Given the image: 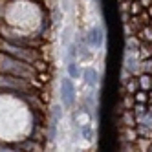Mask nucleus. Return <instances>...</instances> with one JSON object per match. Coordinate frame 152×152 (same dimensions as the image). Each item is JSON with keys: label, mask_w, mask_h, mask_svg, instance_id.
I'll list each match as a JSON object with an SVG mask.
<instances>
[{"label": "nucleus", "mask_w": 152, "mask_h": 152, "mask_svg": "<svg viewBox=\"0 0 152 152\" xmlns=\"http://www.w3.org/2000/svg\"><path fill=\"white\" fill-rule=\"evenodd\" d=\"M77 101V90H75L73 79H70L68 75L61 79V104L64 108H72Z\"/></svg>", "instance_id": "39448f33"}, {"label": "nucleus", "mask_w": 152, "mask_h": 152, "mask_svg": "<svg viewBox=\"0 0 152 152\" xmlns=\"http://www.w3.org/2000/svg\"><path fill=\"white\" fill-rule=\"evenodd\" d=\"M39 88L37 83H31L13 75L0 73V94H15V95H33ZM37 95V94H35Z\"/></svg>", "instance_id": "7ed1b4c3"}, {"label": "nucleus", "mask_w": 152, "mask_h": 152, "mask_svg": "<svg viewBox=\"0 0 152 152\" xmlns=\"http://www.w3.org/2000/svg\"><path fill=\"white\" fill-rule=\"evenodd\" d=\"M150 152H152V147H150Z\"/></svg>", "instance_id": "2eb2a0df"}, {"label": "nucleus", "mask_w": 152, "mask_h": 152, "mask_svg": "<svg viewBox=\"0 0 152 152\" xmlns=\"http://www.w3.org/2000/svg\"><path fill=\"white\" fill-rule=\"evenodd\" d=\"M139 72H143V73H152V61H145L143 64L139 66Z\"/></svg>", "instance_id": "ddd939ff"}, {"label": "nucleus", "mask_w": 152, "mask_h": 152, "mask_svg": "<svg viewBox=\"0 0 152 152\" xmlns=\"http://www.w3.org/2000/svg\"><path fill=\"white\" fill-rule=\"evenodd\" d=\"M134 99H136V103H141V104H143V103L148 99V97H147V92H143V90H141V92H136V94H134Z\"/></svg>", "instance_id": "f8f14e48"}, {"label": "nucleus", "mask_w": 152, "mask_h": 152, "mask_svg": "<svg viewBox=\"0 0 152 152\" xmlns=\"http://www.w3.org/2000/svg\"><path fill=\"white\" fill-rule=\"evenodd\" d=\"M150 2H152V0H141V2H139V4H141V6H145V7H147V6H148Z\"/></svg>", "instance_id": "4468645a"}, {"label": "nucleus", "mask_w": 152, "mask_h": 152, "mask_svg": "<svg viewBox=\"0 0 152 152\" xmlns=\"http://www.w3.org/2000/svg\"><path fill=\"white\" fill-rule=\"evenodd\" d=\"M0 39L11 42V44H17V46H26V48H39L42 44V37L39 33L22 31V29L13 28L4 22H0Z\"/></svg>", "instance_id": "f03ea898"}, {"label": "nucleus", "mask_w": 152, "mask_h": 152, "mask_svg": "<svg viewBox=\"0 0 152 152\" xmlns=\"http://www.w3.org/2000/svg\"><path fill=\"white\" fill-rule=\"evenodd\" d=\"M0 152H24L22 148H18L17 145H6V143H0Z\"/></svg>", "instance_id": "9b49d317"}, {"label": "nucleus", "mask_w": 152, "mask_h": 152, "mask_svg": "<svg viewBox=\"0 0 152 152\" xmlns=\"http://www.w3.org/2000/svg\"><path fill=\"white\" fill-rule=\"evenodd\" d=\"M0 73L20 77V79H26V81H31V83H37V77H39V72H37L35 66L18 61L11 55H6L2 51H0Z\"/></svg>", "instance_id": "f257e3e1"}, {"label": "nucleus", "mask_w": 152, "mask_h": 152, "mask_svg": "<svg viewBox=\"0 0 152 152\" xmlns=\"http://www.w3.org/2000/svg\"><path fill=\"white\" fill-rule=\"evenodd\" d=\"M66 72L70 79H79V75H83V70L79 66V61H68L66 62Z\"/></svg>", "instance_id": "1a4fd4ad"}, {"label": "nucleus", "mask_w": 152, "mask_h": 152, "mask_svg": "<svg viewBox=\"0 0 152 152\" xmlns=\"http://www.w3.org/2000/svg\"><path fill=\"white\" fill-rule=\"evenodd\" d=\"M84 40H86V44L90 46L92 51L101 50L103 42H104V29H103V26L101 24H92L88 28V31H86V35H84Z\"/></svg>", "instance_id": "423d86ee"}, {"label": "nucleus", "mask_w": 152, "mask_h": 152, "mask_svg": "<svg viewBox=\"0 0 152 152\" xmlns=\"http://www.w3.org/2000/svg\"><path fill=\"white\" fill-rule=\"evenodd\" d=\"M0 51L6 53V55H11L22 62H28L31 66L40 61V51L37 48H26V46H17V44H11L4 39H0Z\"/></svg>", "instance_id": "20e7f679"}, {"label": "nucleus", "mask_w": 152, "mask_h": 152, "mask_svg": "<svg viewBox=\"0 0 152 152\" xmlns=\"http://www.w3.org/2000/svg\"><path fill=\"white\" fill-rule=\"evenodd\" d=\"M137 83H139V88L143 90V92L152 90V75H148V73H141L139 77H137Z\"/></svg>", "instance_id": "9d476101"}, {"label": "nucleus", "mask_w": 152, "mask_h": 152, "mask_svg": "<svg viewBox=\"0 0 152 152\" xmlns=\"http://www.w3.org/2000/svg\"><path fill=\"white\" fill-rule=\"evenodd\" d=\"M83 79H84V84L88 86V88L95 90L97 86H99V79H101V75L99 72H97L95 66H86L83 70Z\"/></svg>", "instance_id": "0eeeda50"}, {"label": "nucleus", "mask_w": 152, "mask_h": 152, "mask_svg": "<svg viewBox=\"0 0 152 152\" xmlns=\"http://www.w3.org/2000/svg\"><path fill=\"white\" fill-rule=\"evenodd\" d=\"M139 53H132V51H126L125 55V70L128 73H137L139 72Z\"/></svg>", "instance_id": "6e6552de"}]
</instances>
